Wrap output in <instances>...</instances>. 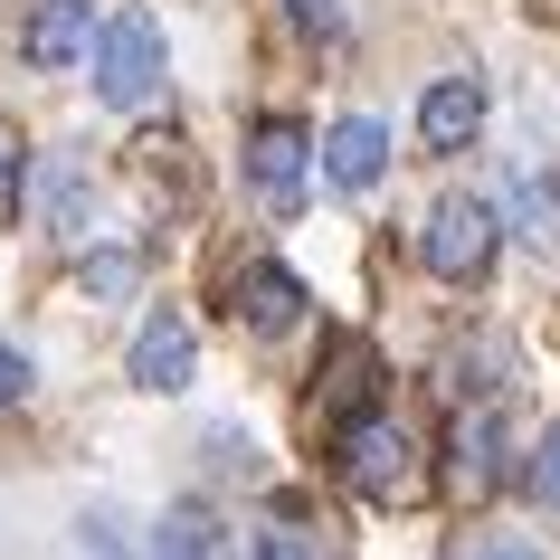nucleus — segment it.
Masks as SVG:
<instances>
[{
	"mask_svg": "<svg viewBox=\"0 0 560 560\" xmlns=\"http://www.w3.org/2000/svg\"><path fill=\"white\" fill-rule=\"evenodd\" d=\"M332 466L361 503H418L428 494V466H418V438L399 428L389 409H361L342 438H332Z\"/></svg>",
	"mask_w": 560,
	"mask_h": 560,
	"instance_id": "1",
	"label": "nucleus"
},
{
	"mask_svg": "<svg viewBox=\"0 0 560 560\" xmlns=\"http://www.w3.org/2000/svg\"><path fill=\"white\" fill-rule=\"evenodd\" d=\"M162 67H172V48H162V20L152 10H115L95 30V95L115 115H143L152 95H162Z\"/></svg>",
	"mask_w": 560,
	"mask_h": 560,
	"instance_id": "2",
	"label": "nucleus"
},
{
	"mask_svg": "<svg viewBox=\"0 0 560 560\" xmlns=\"http://www.w3.org/2000/svg\"><path fill=\"white\" fill-rule=\"evenodd\" d=\"M494 237H503L494 200L446 190V200L428 209V229H418V266H428V276H446V285H475V276L494 266Z\"/></svg>",
	"mask_w": 560,
	"mask_h": 560,
	"instance_id": "3",
	"label": "nucleus"
},
{
	"mask_svg": "<svg viewBox=\"0 0 560 560\" xmlns=\"http://www.w3.org/2000/svg\"><path fill=\"white\" fill-rule=\"evenodd\" d=\"M304 180H314V133H304L295 115L247 124V190H257L266 209H295Z\"/></svg>",
	"mask_w": 560,
	"mask_h": 560,
	"instance_id": "4",
	"label": "nucleus"
},
{
	"mask_svg": "<svg viewBox=\"0 0 560 560\" xmlns=\"http://www.w3.org/2000/svg\"><path fill=\"white\" fill-rule=\"evenodd\" d=\"M124 371H133V389H152V399H172V389L200 381V332L180 324L172 304H152L143 332H133V352H124Z\"/></svg>",
	"mask_w": 560,
	"mask_h": 560,
	"instance_id": "5",
	"label": "nucleus"
},
{
	"mask_svg": "<svg viewBox=\"0 0 560 560\" xmlns=\"http://www.w3.org/2000/svg\"><path fill=\"white\" fill-rule=\"evenodd\" d=\"M381 172H389V124L381 115H342L324 133V180L342 200H361V190H381Z\"/></svg>",
	"mask_w": 560,
	"mask_h": 560,
	"instance_id": "6",
	"label": "nucleus"
},
{
	"mask_svg": "<svg viewBox=\"0 0 560 560\" xmlns=\"http://www.w3.org/2000/svg\"><path fill=\"white\" fill-rule=\"evenodd\" d=\"M485 133V86L475 77H438V86L418 95V143L428 152H466Z\"/></svg>",
	"mask_w": 560,
	"mask_h": 560,
	"instance_id": "7",
	"label": "nucleus"
},
{
	"mask_svg": "<svg viewBox=\"0 0 560 560\" xmlns=\"http://www.w3.org/2000/svg\"><path fill=\"white\" fill-rule=\"evenodd\" d=\"M86 48H95L86 0H38V10H30V30H20V58H30V67H48V77H58V67H77Z\"/></svg>",
	"mask_w": 560,
	"mask_h": 560,
	"instance_id": "8",
	"label": "nucleus"
},
{
	"mask_svg": "<svg viewBox=\"0 0 560 560\" xmlns=\"http://www.w3.org/2000/svg\"><path fill=\"white\" fill-rule=\"evenodd\" d=\"M446 456H456V494H494V485H503V418H494V399L456 409Z\"/></svg>",
	"mask_w": 560,
	"mask_h": 560,
	"instance_id": "9",
	"label": "nucleus"
},
{
	"mask_svg": "<svg viewBox=\"0 0 560 560\" xmlns=\"http://www.w3.org/2000/svg\"><path fill=\"white\" fill-rule=\"evenodd\" d=\"M143 560H237V532L209 513V503H172L162 523H152Z\"/></svg>",
	"mask_w": 560,
	"mask_h": 560,
	"instance_id": "10",
	"label": "nucleus"
},
{
	"mask_svg": "<svg viewBox=\"0 0 560 560\" xmlns=\"http://www.w3.org/2000/svg\"><path fill=\"white\" fill-rule=\"evenodd\" d=\"M237 314H247V332H295L304 324V285L295 276H285V266H247V276H237Z\"/></svg>",
	"mask_w": 560,
	"mask_h": 560,
	"instance_id": "11",
	"label": "nucleus"
},
{
	"mask_svg": "<svg viewBox=\"0 0 560 560\" xmlns=\"http://www.w3.org/2000/svg\"><path fill=\"white\" fill-rule=\"evenodd\" d=\"M38 219H48V229H77V219H86V162H77V152H48V172H38Z\"/></svg>",
	"mask_w": 560,
	"mask_h": 560,
	"instance_id": "12",
	"label": "nucleus"
},
{
	"mask_svg": "<svg viewBox=\"0 0 560 560\" xmlns=\"http://www.w3.org/2000/svg\"><path fill=\"white\" fill-rule=\"evenodd\" d=\"M513 485H523V494L541 503V513H560V418H551V428H541V438L523 446V466H513Z\"/></svg>",
	"mask_w": 560,
	"mask_h": 560,
	"instance_id": "13",
	"label": "nucleus"
},
{
	"mask_svg": "<svg viewBox=\"0 0 560 560\" xmlns=\"http://www.w3.org/2000/svg\"><path fill=\"white\" fill-rule=\"evenodd\" d=\"M77 551L86 560H143L133 551V523H124L115 503H86V513H77Z\"/></svg>",
	"mask_w": 560,
	"mask_h": 560,
	"instance_id": "14",
	"label": "nucleus"
},
{
	"mask_svg": "<svg viewBox=\"0 0 560 560\" xmlns=\"http://www.w3.org/2000/svg\"><path fill=\"white\" fill-rule=\"evenodd\" d=\"M513 219H523V237H560V180L532 172L523 190H513Z\"/></svg>",
	"mask_w": 560,
	"mask_h": 560,
	"instance_id": "15",
	"label": "nucleus"
},
{
	"mask_svg": "<svg viewBox=\"0 0 560 560\" xmlns=\"http://www.w3.org/2000/svg\"><path fill=\"white\" fill-rule=\"evenodd\" d=\"M257 560H324V541H314L295 513H276V523H257Z\"/></svg>",
	"mask_w": 560,
	"mask_h": 560,
	"instance_id": "16",
	"label": "nucleus"
},
{
	"mask_svg": "<svg viewBox=\"0 0 560 560\" xmlns=\"http://www.w3.org/2000/svg\"><path fill=\"white\" fill-rule=\"evenodd\" d=\"M276 10H285V30L324 38V48H332V38H342V30H352V10H342V0H276Z\"/></svg>",
	"mask_w": 560,
	"mask_h": 560,
	"instance_id": "17",
	"label": "nucleus"
},
{
	"mask_svg": "<svg viewBox=\"0 0 560 560\" xmlns=\"http://www.w3.org/2000/svg\"><path fill=\"white\" fill-rule=\"evenodd\" d=\"M133 276H143L133 247H95V257H86V295H133Z\"/></svg>",
	"mask_w": 560,
	"mask_h": 560,
	"instance_id": "18",
	"label": "nucleus"
},
{
	"mask_svg": "<svg viewBox=\"0 0 560 560\" xmlns=\"http://www.w3.org/2000/svg\"><path fill=\"white\" fill-rule=\"evenodd\" d=\"M20 399H30V352L0 342V409H20Z\"/></svg>",
	"mask_w": 560,
	"mask_h": 560,
	"instance_id": "19",
	"label": "nucleus"
},
{
	"mask_svg": "<svg viewBox=\"0 0 560 560\" xmlns=\"http://www.w3.org/2000/svg\"><path fill=\"white\" fill-rule=\"evenodd\" d=\"M10 180H20V152H10V133H0V190H10Z\"/></svg>",
	"mask_w": 560,
	"mask_h": 560,
	"instance_id": "20",
	"label": "nucleus"
}]
</instances>
